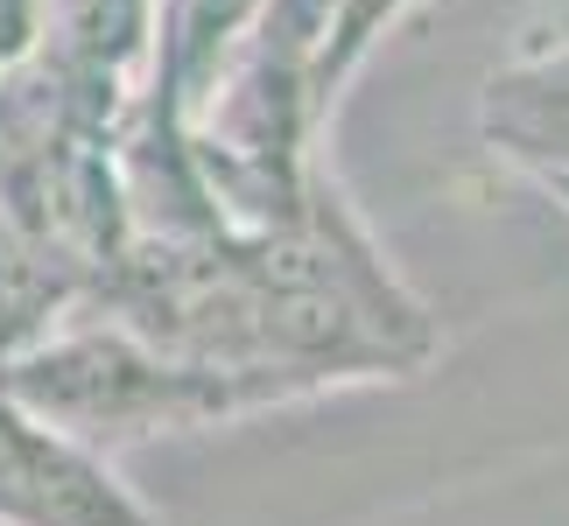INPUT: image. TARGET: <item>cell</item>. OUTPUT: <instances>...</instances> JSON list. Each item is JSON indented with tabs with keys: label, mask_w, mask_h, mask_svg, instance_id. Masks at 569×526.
<instances>
[{
	"label": "cell",
	"mask_w": 569,
	"mask_h": 526,
	"mask_svg": "<svg viewBox=\"0 0 569 526\" xmlns=\"http://www.w3.org/2000/svg\"><path fill=\"white\" fill-rule=\"evenodd\" d=\"M310 372L281 365H226V358H190L134 323H50L42 337L0 358V393L36 407L42 422L71 428L78 443L106 456L148 443V435H183L211 428L232 414H253L268 401L310 393Z\"/></svg>",
	"instance_id": "1"
},
{
	"label": "cell",
	"mask_w": 569,
	"mask_h": 526,
	"mask_svg": "<svg viewBox=\"0 0 569 526\" xmlns=\"http://www.w3.org/2000/svg\"><path fill=\"white\" fill-rule=\"evenodd\" d=\"M0 526H162L120 464L0 393Z\"/></svg>",
	"instance_id": "2"
},
{
	"label": "cell",
	"mask_w": 569,
	"mask_h": 526,
	"mask_svg": "<svg viewBox=\"0 0 569 526\" xmlns=\"http://www.w3.org/2000/svg\"><path fill=\"white\" fill-rule=\"evenodd\" d=\"M422 8H436V0H338L331 29H323V50H317V105H323V120H331L338 92L352 84V71L373 57V42L387 29H401L408 14H422Z\"/></svg>",
	"instance_id": "3"
},
{
	"label": "cell",
	"mask_w": 569,
	"mask_h": 526,
	"mask_svg": "<svg viewBox=\"0 0 569 526\" xmlns=\"http://www.w3.org/2000/svg\"><path fill=\"white\" fill-rule=\"evenodd\" d=\"M486 105H520V113H569V42H528L486 78Z\"/></svg>",
	"instance_id": "4"
}]
</instances>
